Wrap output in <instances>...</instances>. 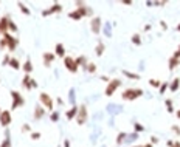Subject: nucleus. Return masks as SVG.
Masks as SVG:
<instances>
[{"instance_id": "1", "label": "nucleus", "mask_w": 180, "mask_h": 147, "mask_svg": "<svg viewBox=\"0 0 180 147\" xmlns=\"http://www.w3.org/2000/svg\"><path fill=\"white\" fill-rule=\"evenodd\" d=\"M2 36H3V39L0 40V48H8L10 51H16V48L19 45V39L11 36L10 33H5Z\"/></svg>"}, {"instance_id": "2", "label": "nucleus", "mask_w": 180, "mask_h": 147, "mask_svg": "<svg viewBox=\"0 0 180 147\" xmlns=\"http://www.w3.org/2000/svg\"><path fill=\"white\" fill-rule=\"evenodd\" d=\"M140 96H143V90H141V88H134V87H129V88H126V90L121 93L123 101H135V99H138Z\"/></svg>"}, {"instance_id": "3", "label": "nucleus", "mask_w": 180, "mask_h": 147, "mask_svg": "<svg viewBox=\"0 0 180 147\" xmlns=\"http://www.w3.org/2000/svg\"><path fill=\"white\" fill-rule=\"evenodd\" d=\"M39 101H41V105H42L44 108H47V110H50V111H54V110H53V108H54V101H53V98H51L48 93L42 91V93L39 94Z\"/></svg>"}, {"instance_id": "4", "label": "nucleus", "mask_w": 180, "mask_h": 147, "mask_svg": "<svg viewBox=\"0 0 180 147\" xmlns=\"http://www.w3.org/2000/svg\"><path fill=\"white\" fill-rule=\"evenodd\" d=\"M10 94H11V98H13L11 110H17V108L24 107V104H25V99H24V96H22L19 91H16V90H11V91H10Z\"/></svg>"}, {"instance_id": "5", "label": "nucleus", "mask_w": 180, "mask_h": 147, "mask_svg": "<svg viewBox=\"0 0 180 147\" xmlns=\"http://www.w3.org/2000/svg\"><path fill=\"white\" fill-rule=\"evenodd\" d=\"M87 118H88V110H87V105L85 104H81L78 107V115H76V122L78 125H84L87 122Z\"/></svg>"}, {"instance_id": "6", "label": "nucleus", "mask_w": 180, "mask_h": 147, "mask_svg": "<svg viewBox=\"0 0 180 147\" xmlns=\"http://www.w3.org/2000/svg\"><path fill=\"white\" fill-rule=\"evenodd\" d=\"M121 79H110V82L107 84V87H106V96H112L120 87H121Z\"/></svg>"}, {"instance_id": "7", "label": "nucleus", "mask_w": 180, "mask_h": 147, "mask_svg": "<svg viewBox=\"0 0 180 147\" xmlns=\"http://www.w3.org/2000/svg\"><path fill=\"white\" fill-rule=\"evenodd\" d=\"M101 28H103V20H101V17L95 16L92 20H90V30H92V33H93L95 36H100Z\"/></svg>"}, {"instance_id": "8", "label": "nucleus", "mask_w": 180, "mask_h": 147, "mask_svg": "<svg viewBox=\"0 0 180 147\" xmlns=\"http://www.w3.org/2000/svg\"><path fill=\"white\" fill-rule=\"evenodd\" d=\"M61 11H62V5H61L59 2H56V3H53L50 8H47L45 11H42L41 16H42V17H48V16H51V14H59Z\"/></svg>"}, {"instance_id": "9", "label": "nucleus", "mask_w": 180, "mask_h": 147, "mask_svg": "<svg viewBox=\"0 0 180 147\" xmlns=\"http://www.w3.org/2000/svg\"><path fill=\"white\" fill-rule=\"evenodd\" d=\"M62 62H64V67L70 71V73H78V65H76V61L73 59V57H70V56H65L64 59H62Z\"/></svg>"}, {"instance_id": "10", "label": "nucleus", "mask_w": 180, "mask_h": 147, "mask_svg": "<svg viewBox=\"0 0 180 147\" xmlns=\"http://www.w3.org/2000/svg\"><path fill=\"white\" fill-rule=\"evenodd\" d=\"M22 87L25 90H33V88H37V82L30 76V74H24V79H22Z\"/></svg>"}, {"instance_id": "11", "label": "nucleus", "mask_w": 180, "mask_h": 147, "mask_svg": "<svg viewBox=\"0 0 180 147\" xmlns=\"http://www.w3.org/2000/svg\"><path fill=\"white\" fill-rule=\"evenodd\" d=\"M11 111L10 110H3L2 113H0V124H2V127H8L11 124Z\"/></svg>"}, {"instance_id": "12", "label": "nucleus", "mask_w": 180, "mask_h": 147, "mask_svg": "<svg viewBox=\"0 0 180 147\" xmlns=\"http://www.w3.org/2000/svg\"><path fill=\"white\" fill-rule=\"evenodd\" d=\"M54 59H56V54L51 53V51H47V53L42 54V61H44V65H45L47 68H50V67L53 65Z\"/></svg>"}, {"instance_id": "13", "label": "nucleus", "mask_w": 180, "mask_h": 147, "mask_svg": "<svg viewBox=\"0 0 180 147\" xmlns=\"http://www.w3.org/2000/svg\"><path fill=\"white\" fill-rule=\"evenodd\" d=\"M10 20H11L10 16H3L2 19H0V33H2V34L8 33V23H10Z\"/></svg>"}, {"instance_id": "14", "label": "nucleus", "mask_w": 180, "mask_h": 147, "mask_svg": "<svg viewBox=\"0 0 180 147\" xmlns=\"http://www.w3.org/2000/svg\"><path fill=\"white\" fill-rule=\"evenodd\" d=\"M45 113H47V110H45L41 104H37V105L34 107V119H36V121L42 119V118L45 116Z\"/></svg>"}, {"instance_id": "15", "label": "nucleus", "mask_w": 180, "mask_h": 147, "mask_svg": "<svg viewBox=\"0 0 180 147\" xmlns=\"http://www.w3.org/2000/svg\"><path fill=\"white\" fill-rule=\"evenodd\" d=\"M54 54H56V57H61V59H64L65 57V47H64V44H56V47H54Z\"/></svg>"}, {"instance_id": "16", "label": "nucleus", "mask_w": 180, "mask_h": 147, "mask_svg": "<svg viewBox=\"0 0 180 147\" xmlns=\"http://www.w3.org/2000/svg\"><path fill=\"white\" fill-rule=\"evenodd\" d=\"M22 70H24V73L25 74H30V73H33V62L30 61V57L24 62V65H22Z\"/></svg>"}, {"instance_id": "17", "label": "nucleus", "mask_w": 180, "mask_h": 147, "mask_svg": "<svg viewBox=\"0 0 180 147\" xmlns=\"http://www.w3.org/2000/svg\"><path fill=\"white\" fill-rule=\"evenodd\" d=\"M178 65H180V59H177V57H174V56H172V57L169 59V62H168V68H169V71H174Z\"/></svg>"}, {"instance_id": "18", "label": "nucleus", "mask_w": 180, "mask_h": 147, "mask_svg": "<svg viewBox=\"0 0 180 147\" xmlns=\"http://www.w3.org/2000/svg\"><path fill=\"white\" fill-rule=\"evenodd\" d=\"M75 61H76V65H78V67H82V68H85V67H87V64H88V59H87L84 54L78 56Z\"/></svg>"}, {"instance_id": "19", "label": "nucleus", "mask_w": 180, "mask_h": 147, "mask_svg": "<svg viewBox=\"0 0 180 147\" xmlns=\"http://www.w3.org/2000/svg\"><path fill=\"white\" fill-rule=\"evenodd\" d=\"M76 115H78V105H73V107L65 113V118H67L68 121H71V119H75V118H76Z\"/></svg>"}, {"instance_id": "20", "label": "nucleus", "mask_w": 180, "mask_h": 147, "mask_svg": "<svg viewBox=\"0 0 180 147\" xmlns=\"http://www.w3.org/2000/svg\"><path fill=\"white\" fill-rule=\"evenodd\" d=\"M178 88H180V78H174L172 82L169 84V90L174 93V91H177Z\"/></svg>"}, {"instance_id": "21", "label": "nucleus", "mask_w": 180, "mask_h": 147, "mask_svg": "<svg viewBox=\"0 0 180 147\" xmlns=\"http://www.w3.org/2000/svg\"><path fill=\"white\" fill-rule=\"evenodd\" d=\"M68 17H70L71 20H81V19H82V14H81L79 10H75V11L68 13Z\"/></svg>"}, {"instance_id": "22", "label": "nucleus", "mask_w": 180, "mask_h": 147, "mask_svg": "<svg viewBox=\"0 0 180 147\" xmlns=\"http://www.w3.org/2000/svg\"><path fill=\"white\" fill-rule=\"evenodd\" d=\"M104 50H106V47H104V44L100 40V42L96 44V50H95L96 56H98V57H101V56H103V53H104Z\"/></svg>"}, {"instance_id": "23", "label": "nucleus", "mask_w": 180, "mask_h": 147, "mask_svg": "<svg viewBox=\"0 0 180 147\" xmlns=\"http://www.w3.org/2000/svg\"><path fill=\"white\" fill-rule=\"evenodd\" d=\"M127 139V133H124V132H121V133H118V136H117V141H115V144L117 145H121L124 141Z\"/></svg>"}, {"instance_id": "24", "label": "nucleus", "mask_w": 180, "mask_h": 147, "mask_svg": "<svg viewBox=\"0 0 180 147\" xmlns=\"http://www.w3.org/2000/svg\"><path fill=\"white\" fill-rule=\"evenodd\" d=\"M87 73H90V74H92V73H96V64H93V62H90L88 61V64H87V67L84 68Z\"/></svg>"}, {"instance_id": "25", "label": "nucleus", "mask_w": 180, "mask_h": 147, "mask_svg": "<svg viewBox=\"0 0 180 147\" xmlns=\"http://www.w3.org/2000/svg\"><path fill=\"white\" fill-rule=\"evenodd\" d=\"M17 6L20 8V11H22V14H25V16H30V14H31V11H30V8H27L24 2H17Z\"/></svg>"}, {"instance_id": "26", "label": "nucleus", "mask_w": 180, "mask_h": 147, "mask_svg": "<svg viewBox=\"0 0 180 147\" xmlns=\"http://www.w3.org/2000/svg\"><path fill=\"white\" fill-rule=\"evenodd\" d=\"M123 74H124L126 78H129V79H134V81H137V79H140V78H141L140 74H135V73L127 71V70H123Z\"/></svg>"}, {"instance_id": "27", "label": "nucleus", "mask_w": 180, "mask_h": 147, "mask_svg": "<svg viewBox=\"0 0 180 147\" xmlns=\"http://www.w3.org/2000/svg\"><path fill=\"white\" fill-rule=\"evenodd\" d=\"M132 44H134L135 47H140V45H141V36H140L138 33L132 34Z\"/></svg>"}, {"instance_id": "28", "label": "nucleus", "mask_w": 180, "mask_h": 147, "mask_svg": "<svg viewBox=\"0 0 180 147\" xmlns=\"http://www.w3.org/2000/svg\"><path fill=\"white\" fill-rule=\"evenodd\" d=\"M10 67H11V68H14V70H19V68H22L20 62H19L16 57H11V61H10Z\"/></svg>"}, {"instance_id": "29", "label": "nucleus", "mask_w": 180, "mask_h": 147, "mask_svg": "<svg viewBox=\"0 0 180 147\" xmlns=\"http://www.w3.org/2000/svg\"><path fill=\"white\" fill-rule=\"evenodd\" d=\"M0 147H11V138H10V133H6L5 139L2 141V144H0Z\"/></svg>"}, {"instance_id": "30", "label": "nucleus", "mask_w": 180, "mask_h": 147, "mask_svg": "<svg viewBox=\"0 0 180 147\" xmlns=\"http://www.w3.org/2000/svg\"><path fill=\"white\" fill-rule=\"evenodd\" d=\"M8 30L11 31V33H17L19 31V28H17V25L13 22V20H10V23H8Z\"/></svg>"}, {"instance_id": "31", "label": "nucleus", "mask_w": 180, "mask_h": 147, "mask_svg": "<svg viewBox=\"0 0 180 147\" xmlns=\"http://www.w3.org/2000/svg\"><path fill=\"white\" fill-rule=\"evenodd\" d=\"M168 88H169V82H161V85H160V88H158V93L163 94Z\"/></svg>"}, {"instance_id": "32", "label": "nucleus", "mask_w": 180, "mask_h": 147, "mask_svg": "<svg viewBox=\"0 0 180 147\" xmlns=\"http://www.w3.org/2000/svg\"><path fill=\"white\" fill-rule=\"evenodd\" d=\"M165 104L168 107V113H174V107H172V99H165Z\"/></svg>"}, {"instance_id": "33", "label": "nucleus", "mask_w": 180, "mask_h": 147, "mask_svg": "<svg viewBox=\"0 0 180 147\" xmlns=\"http://www.w3.org/2000/svg\"><path fill=\"white\" fill-rule=\"evenodd\" d=\"M149 85H151V87H154V88H160L161 82H160L158 79H151V81H149Z\"/></svg>"}, {"instance_id": "34", "label": "nucleus", "mask_w": 180, "mask_h": 147, "mask_svg": "<svg viewBox=\"0 0 180 147\" xmlns=\"http://www.w3.org/2000/svg\"><path fill=\"white\" fill-rule=\"evenodd\" d=\"M50 119L53 121V122H58L59 121V111H51V115H50Z\"/></svg>"}, {"instance_id": "35", "label": "nucleus", "mask_w": 180, "mask_h": 147, "mask_svg": "<svg viewBox=\"0 0 180 147\" xmlns=\"http://www.w3.org/2000/svg\"><path fill=\"white\" fill-rule=\"evenodd\" d=\"M134 128H135V133H138V132H143V130H144V127H143L141 124H138V122H134Z\"/></svg>"}, {"instance_id": "36", "label": "nucleus", "mask_w": 180, "mask_h": 147, "mask_svg": "<svg viewBox=\"0 0 180 147\" xmlns=\"http://www.w3.org/2000/svg\"><path fill=\"white\" fill-rule=\"evenodd\" d=\"M70 102H71L73 105H76V101H75V90H73V88L70 90Z\"/></svg>"}, {"instance_id": "37", "label": "nucleus", "mask_w": 180, "mask_h": 147, "mask_svg": "<svg viewBox=\"0 0 180 147\" xmlns=\"http://www.w3.org/2000/svg\"><path fill=\"white\" fill-rule=\"evenodd\" d=\"M30 136H31V139H34V141H36V139H39V138H41V133H39V132H31V135H30Z\"/></svg>"}, {"instance_id": "38", "label": "nucleus", "mask_w": 180, "mask_h": 147, "mask_svg": "<svg viewBox=\"0 0 180 147\" xmlns=\"http://www.w3.org/2000/svg\"><path fill=\"white\" fill-rule=\"evenodd\" d=\"M104 31H106L107 37H110V25H109V23H106V25H104Z\"/></svg>"}, {"instance_id": "39", "label": "nucleus", "mask_w": 180, "mask_h": 147, "mask_svg": "<svg viewBox=\"0 0 180 147\" xmlns=\"http://www.w3.org/2000/svg\"><path fill=\"white\" fill-rule=\"evenodd\" d=\"M10 61H11V56H10V54H6V56H5V59H3V62H2V64H3V65H10Z\"/></svg>"}, {"instance_id": "40", "label": "nucleus", "mask_w": 180, "mask_h": 147, "mask_svg": "<svg viewBox=\"0 0 180 147\" xmlns=\"http://www.w3.org/2000/svg\"><path fill=\"white\" fill-rule=\"evenodd\" d=\"M22 132H24V133H25V132H31L30 124H24V125H22Z\"/></svg>"}, {"instance_id": "41", "label": "nucleus", "mask_w": 180, "mask_h": 147, "mask_svg": "<svg viewBox=\"0 0 180 147\" xmlns=\"http://www.w3.org/2000/svg\"><path fill=\"white\" fill-rule=\"evenodd\" d=\"M171 130H172L174 133H177V135H180V127H178V125H172V127H171Z\"/></svg>"}, {"instance_id": "42", "label": "nucleus", "mask_w": 180, "mask_h": 147, "mask_svg": "<svg viewBox=\"0 0 180 147\" xmlns=\"http://www.w3.org/2000/svg\"><path fill=\"white\" fill-rule=\"evenodd\" d=\"M151 144L154 145V144H158V138L157 136H151Z\"/></svg>"}, {"instance_id": "43", "label": "nucleus", "mask_w": 180, "mask_h": 147, "mask_svg": "<svg viewBox=\"0 0 180 147\" xmlns=\"http://www.w3.org/2000/svg\"><path fill=\"white\" fill-rule=\"evenodd\" d=\"M160 27H161L163 30H168V23H166L165 20H161V22H160Z\"/></svg>"}, {"instance_id": "44", "label": "nucleus", "mask_w": 180, "mask_h": 147, "mask_svg": "<svg viewBox=\"0 0 180 147\" xmlns=\"http://www.w3.org/2000/svg\"><path fill=\"white\" fill-rule=\"evenodd\" d=\"M101 81H104V82H110V79H109L107 76H101Z\"/></svg>"}, {"instance_id": "45", "label": "nucleus", "mask_w": 180, "mask_h": 147, "mask_svg": "<svg viewBox=\"0 0 180 147\" xmlns=\"http://www.w3.org/2000/svg\"><path fill=\"white\" fill-rule=\"evenodd\" d=\"M62 147H70V141H68V139H65V141H64V145H62Z\"/></svg>"}, {"instance_id": "46", "label": "nucleus", "mask_w": 180, "mask_h": 147, "mask_svg": "<svg viewBox=\"0 0 180 147\" xmlns=\"http://www.w3.org/2000/svg\"><path fill=\"white\" fill-rule=\"evenodd\" d=\"M172 147H180V141H174V144H172Z\"/></svg>"}, {"instance_id": "47", "label": "nucleus", "mask_w": 180, "mask_h": 147, "mask_svg": "<svg viewBox=\"0 0 180 147\" xmlns=\"http://www.w3.org/2000/svg\"><path fill=\"white\" fill-rule=\"evenodd\" d=\"M134 147H154L152 144H144V145H134Z\"/></svg>"}, {"instance_id": "48", "label": "nucleus", "mask_w": 180, "mask_h": 147, "mask_svg": "<svg viewBox=\"0 0 180 147\" xmlns=\"http://www.w3.org/2000/svg\"><path fill=\"white\" fill-rule=\"evenodd\" d=\"M56 102H58V104H59V105H62V104H64V101H62V99H61V98H58V99H56Z\"/></svg>"}, {"instance_id": "49", "label": "nucleus", "mask_w": 180, "mask_h": 147, "mask_svg": "<svg viewBox=\"0 0 180 147\" xmlns=\"http://www.w3.org/2000/svg\"><path fill=\"white\" fill-rule=\"evenodd\" d=\"M177 118L180 119V110H177Z\"/></svg>"}, {"instance_id": "50", "label": "nucleus", "mask_w": 180, "mask_h": 147, "mask_svg": "<svg viewBox=\"0 0 180 147\" xmlns=\"http://www.w3.org/2000/svg\"><path fill=\"white\" fill-rule=\"evenodd\" d=\"M175 30H177V31H180V25H177V28H175Z\"/></svg>"}, {"instance_id": "51", "label": "nucleus", "mask_w": 180, "mask_h": 147, "mask_svg": "<svg viewBox=\"0 0 180 147\" xmlns=\"http://www.w3.org/2000/svg\"><path fill=\"white\" fill-rule=\"evenodd\" d=\"M178 51H180V47H178Z\"/></svg>"}, {"instance_id": "52", "label": "nucleus", "mask_w": 180, "mask_h": 147, "mask_svg": "<svg viewBox=\"0 0 180 147\" xmlns=\"http://www.w3.org/2000/svg\"><path fill=\"white\" fill-rule=\"evenodd\" d=\"M0 36H2V33H0Z\"/></svg>"}, {"instance_id": "53", "label": "nucleus", "mask_w": 180, "mask_h": 147, "mask_svg": "<svg viewBox=\"0 0 180 147\" xmlns=\"http://www.w3.org/2000/svg\"><path fill=\"white\" fill-rule=\"evenodd\" d=\"M0 113H2V110H0Z\"/></svg>"}]
</instances>
